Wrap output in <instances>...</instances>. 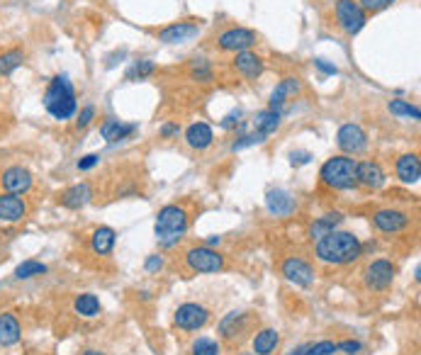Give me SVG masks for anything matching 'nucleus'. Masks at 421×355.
Masks as SVG:
<instances>
[{
  "instance_id": "obj_33",
  "label": "nucleus",
  "mask_w": 421,
  "mask_h": 355,
  "mask_svg": "<svg viewBox=\"0 0 421 355\" xmlns=\"http://www.w3.org/2000/svg\"><path fill=\"white\" fill-rule=\"evenodd\" d=\"M44 273H46V265L39 263V260H22V263L15 268L17 280H32V277L44 275Z\"/></svg>"
},
{
  "instance_id": "obj_9",
  "label": "nucleus",
  "mask_w": 421,
  "mask_h": 355,
  "mask_svg": "<svg viewBox=\"0 0 421 355\" xmlns=\"http://www.w3.org/2000/svg\"><path fill=\"white\" fill-rule=\"evenodd\" d=\"M395 273H397V268L390 263V260L377 258L365 268V285L370 289L382 292V289H387L395 282Z\"/></svg>"
},
{
  "instance_id": "obj_19",
  "label": "nucleus",
  "mask_w": 421,
  "mask_h": 355,
  "mask_svg": "<svg viewBox=\"0 0 421 355\" xmlns=\"http://www.w3.org/2000/svg\"><path fill=\"white\" fill-rule=\"evenodd\" d=\"M265 207H268L270 215L288 217L295 212V197L288 190H280V187H278V190H270L265 195Z\"/></svg>"
},
{
  "instance_id": "obj_4",
  "label": "nucleus",
  "mask_w": 421,
  "mask_h": 355,
  "mask_svg": "<svg viewBox=\"0 0 421 355\" xmlns=\"http://www.w3.org/2000/svg\"><path fill=\"white\" fill-rule=\"evenodd\" d=\"M324 185L334 187V190H353L358 182H355V161L348 156H334L329 158L322 170H319Z\"/></svg>"
},
{
  "instance_id": "obj_40",
  "label": "nucleus",
  "mask_w": 421,
  "mask_h": 355,
  "mask_svg": "<svg viewBox=\"0 0 421 355\" xmlns=\"http://www.w3.org/2000/svg\"><path fill=\"white\" fill-rule=\"evenodd\" d=\"M96 120V105H86L81 112H78V120H76V127L78 129H86L88 124Z\"/></svg>"
},
{
  "instance_id": "obj_44",
  "label": "nucleus",
  "mask_w": 421,
  "mask_h": 355,
  "mask_svg": "<svg viewBox=\"0 0 421 355\" xmlns=\"http://www.w3.org/2000/svg\"><path fill=\"white\" fill-rule=\"evenodd\" d=\"M336 348L343 351V353H348V355H353V353H358L363 346H360L358 341H343V343H336Z\"/></svg>"
},
{
  "instance_id": "obj_17",
  "label": "nucleus",
  "mask_w": 421,
  "mask_h": 355,
  "mask_svg": "<svg viewBox=\"0 0 421 355\" xmlns=\"http://www.w3.org/2000/svg\"><path fill=\"white\" fill-rule=\"evenodd\" d=\"M283 275H285L290 282H295L298 287H310L314 282V268L302 258H288L285 263H283Z\"/></svg>"
},
{
  "instance_id": "obj_15",
  "label": "nucleus",
  "mask_w": 421,
  "mask_h": 355,
  "mask_svg": "<svg viewBox=\"0 0 421 355\" xmlns=\"http://www.w3.org/2000/svg\"><path fill=\"white\" fill-rule=\"evenodd\" d=\"M387 175H385L382 165L377 161H360L355 163V182L358 185L367 187V190H377V187L385 185Z\"/></svg>"
},
{
  "instance_id": "obj_2",
  "label": "nucleus",
  "mask_w": 421,
  "mask_h": 355,
  "mask_svg": "<svg viewBox=\"0 0 421 355\" xmlns=\"http://www.w3.org/2000/svg\"><path fill=\"white\" fill-rule=\"evenodd\" d=\"M44 110L54 117L56 122H66L78 112V98L76 88L66 73H59L49 81L44 91Z\"/></svg>"
},
{
  "instance_id": "obj_30",
  "label": "nucleus",
  "mask_w": 421,
  "mask_h": 355,
  "mask_svg": "<svg viewBox=\"0 0 421 355\" xmlns=\"http://www.w3.org/2000/svg\"><path fill=\"white\" fill-rule=\"evenodd\" d=\"M73 309L78 312L81 317H86V319H93V317H98L100 314V299L96 297V294H91V292H86V294H78L73 302Z\"/></svg>"
},
{
  "instance_id": "obj_31",
  "label": "nucleus",
  "mask_w": 421,
  "mask_h": 355,
  "mask_svg": "<svg viewBox=\"0 0 421 355\" xmlns=\"http://www.w3.org/2000/svg\"><path fill=\"white\" fill-rule=\"evenodd\" d=\"M25 63V51L22 49H8L5 54H0V76H10Z\"/></svg>"
},
{
  "instance_id": "obj_16",
  "label": "nucleus",
  "mask_w": 421,
  "mask_h": 355,
  "mask_svg": "<svg viewBox=\"0 0 421 355\" xmlns=\"http://www.w3.org/2000/svg\"><path fill=\"white\" fill-rule=\"evenodd\" d=\"M372 222H375V227L385 234H400L409 227V215H405V212H400V210H377L375 215H372Z\"/></svg>"
},
{
  "instance_id": "obj_48",
  "label": "nucleus",
  "mask_w": 421,
  "mask_h": 355,
  "mask_svg": "<svg viewBox=\"0 0 421 355\" xmlns=\"http://www.w3.org/2000/svg\"><path fill=\"white\" fill-rule=\"evenodd\" d=\"M305 353H307V346H300L298 351H293V353H290V355H305Z\"/></svg>"
},
{
  "instance_id": "obj_24",
  "label": "nucleus",
  "mask_w": 421,
  "mask_h": 355,
  "mask_svg": "<svg viewBox=\"0 0 421 355\" xmlns=\"http://www.w3.org/2000/svg\"><path fill=\"white\" fill-rule=\"evenodd\" d=\"M397 178L402 182H419L421 178V161L417 153H405V156L397 158Z\"/></svg>"
},
{
  "instance_id": "obj_26",
  "label": "nucleus",
  "mask_w": 421,
  "mask_h": 355,
  "mask_svg": "<svg viewBox=\"0 0 421 355\" xmlns=\"http://www.w3.org/2000/svg\"><path fill=\"white\" fill-rule=\"evenodd\" d=\"M280 343V334L275 329H260L253 339V353L256 355H273Z\"/></svg>"
},
{
  "instance_id": "obj_6",
  "label": "nucleus",
  "mask_w": 421,
  "mask_h": 355,
  "mask_svg": "<svg viewBox=\"0 0 421 355\" xmlns=\"http://www.w3.org/2000/svg\"><path fill=\"white\" fill-rule=\"evenodd\" d=\"M334 10H336V20H339V25L346 34H358L365 27L367 15L355 0H336Z\"/></svg>"
},
{
  "instance_id": "obj_8",
  "label": "nucleus",
  "mask_w": 421,
  "mask_h": 355,
  "mask_svg": "<svg viewBox=\"0 0 421 355\" xmlns=\"http://www.w3.org/2000/svg\"><path fill=\"white\" fill-rule=\"evenodd\" d=\"M207 319H210V312L205 309L203 304H195V302H186V304H181L176 309V326L183 329V331H198L203 329L207 324Z\"/></svg>"
},
{
  "instance_id": "obj_27",
  "label": "nucleus",
  "mask_w": 421,
  "mask_h": 355,
  "mask_svg": "<svg viewBox=\"0 0 421 355\" xmlns=\"http://www.w3.org/2000/svg\"><path fill=\"white\" fill-rule=\"evenodd\" d=\"M280 122H283V117L278 115V112L260 110L258 115L253 117V129L263 134V137H270L273 132H278V129H280Z\"/></svg>"
},
{
  "instance_id": "obj_50",
  "label": "nucleus",
  "mask_w": 421,
  "mask_h": 355,
  "mask_svg": "<svg viewBox=\"0 0 421 355\" xmlns=\"http://www.w3.org/2000/svg\"><path fill=\"white\" fill-rule=\"evenodd\" d=\"M81 355H105V353H100V351H83Z\"/></svg>"
},
{
  "instance_id": "obj_34",
  "label": "nucleus",
  "mask_w": 421,
  "mask_h": 355,
  "mask_svg": "<svg viewBox=\"0 0 421 355\" xmlns=\"http://www.w3.org/2000/svg\"><path fill=\"white\" fill-rule=\"evenodd\" d=\"M387 110L392 112L395 117H409V120H421V110L417 105L407 103V100H390Z\"/></svg>"
},
{
  "instance_id": "obj_5",
  "label": "nucleus",
  "mask_w": 421,
  "mask_h": 355,
  "mask_svg": "<svg viewBox=\"0 0 421 355\" xmlns=\"http://www.w3.org/2000/svg\"><path fill=\"white\" fill-rule=\"evenodd\" d=\"M186 263L195 273H217L224 268V256L212 246H195L186 253Z\"/></svg>"
},
{
  "instance_id": "obj_23",
  "label": "nucleus",
  "mask_w": 421,
  "mask_h": 355,
  "mask_svg": "<svg viewBox=\"0 0 421 355\" xmlns=\"http://www.w3.org/2000/svg\"><path fill=\"white\" fill-rule=\"evenodd\" d=\"M212 139H215V132H212V127H210V124H205V122L191 124V127H188V132H186L188 146H191V149H198V151L207 149V146L212 144Z\"/></svg>"
},
{
  "instance_id": "obj_39",
  "label": "nucleus",
  "mask_w": 421,
  "mask_h": 355,
  "mask_svg": "<svg viewBox=\"0 0 421 355\" xmlns=\"http://www.w3.org/2000/svg\"><path fill=\"white\" fill-rule=\"evenodd\" d=\"M397 3V0H360V8H363V13H382V10H387L390 5Z\"/></svg>"
},
{
  "instance_id": "obj_12",
  "label": "nucleus",
  "mask_w": 421,
  "mask_h": 355,
  "mask_svg": "<svg viewBox=\"0 0 421 355\" xmlns=\"http://www.w3.org/2000/svg\"><path fill=\"white\" fill-rule=\"evenodd\" d=\"M0 185H3L5 192H13V195H25L32 187V173L22 165H10V168L3 170L0 175Z\"/></svg>"
},
{
  "instance_id": "obj_46",
  "label": "nucleus",
  "mask_w": 421,
  "mask_h": 355,
  "mask_svg": "<svg viewBox=\"0 0 421 355\" xmlns=\"http://www.w3.org/2000/svg\"><path fill=\"white\" fill-rule=\"evenodd\" d=\"M178 134H181V127H178V124H163V127H161V137L163 139L178 137Z\"/></svg>"
},
{
  "instance_id": "obj_41",
  "label": "nucleus",
  "mask_w": 421,
  "mask_h": 355,
  "mask_svg": "<svg viewBox=\"0 0 421 355\" xmlns=\"http://www.w3.org/2000/svg\"><path fill=\"white\" fill-rule=\"evenodd\" d=\"M98 163H100V156H98V153H88V156H83L76 165H78V170H91V168H96Z\"/></svg>"
},
{
  "instance_id": "obj_35",
  "label": "nucleus",
  "mask_w": 421,
  "mask_h": 355,
  "mask_svg": "<svg viewBox=\"0 0 421 355\" xmlns=\"http://www.w3.org/2000/svg\"><path fill=\"white\" fill-rule=\"evenodd\" d=\"M265 139H268V137H263V134L256 132V129H251V132H248V129H246V132H244V134H239L234 144H231V151H241V149H248V146L263 144Z\"/></svg>"
},
{
  "instance_id": "obj_49",
  "label": "nucleus",
  "mask_w": 421,
  "mask_h": 355,
  "mask_svg": "<svg viewBox=\"0 0 421 355\" xmlns=\"http://www.w3.org/2000/svg\"><path fill=\"white\" fill-rule=\"evenodd\" d=\"M219 241H222V239H219V236H210V246H217Z\"/></svg>"
},
{
  "instance_id": "obj_36",
  "label": "nucleus",
  "mask_w": 421,
  "mask_h": 355,
  "mask_svg": "<svg viewBox=\"0 0 421 355\" xmlns=\"http://www.w3.org/2000/svg\"><path fill=\"white\" fill-rule=\"evenodd\" d=\"M193 355H219V343L215 339H207V336H200L198 341H193L191 346Z\"/></svg>"
},
{
  "instance_id": "obj_37",
  "label": "nucleus",
  "mask_w": 421,
  "mask_h": 355,
  "mask_svg": "<svg viewBox=\"0 0 421 355\" xmlns=\"http://www.w3.org/2000/svg\"><path fill=\"white\" fill-rule=\"evenodd\" d=\"M191 76L200 83H210L212 78H215V76H212L210 61H205V58H195V61L191 63Z\"/></svg>"
},
{
  "instance_id": "obj_47",
  "label": "nucleus",
  "mask_w": 421,
  "mask_h": 355,
  "mask_svg": "<svg viewBox=\"0 0 421 355\" xmlns=\"http://www.w3.org/2000/svg\"><path fill=\"white\" fill-rule=\"evenodd\" d=\"M310 153L307 151H298V153H293V165H302V163H307L310 161Z\"/></svg>"
},
{
  "instance_id": "obj_22",
  "label": "nucleus",
  "mask_w": 421,
  "mask_h": 355,
  "mask_svg": "<svg viewBox=\"0 0 421 355\" xmlns=\"http://www.w3.org/2000/svg\"><path fill=\"white\" fill-rule=\"evenodd\" d=\"M136 132V124H127L120 120H105L103 127H100V134L108 144H117V141L129 139Z\"/></svg>"
},
{
  "instance_id": "obj_20",
  "label": "nucleus",
  "mask_w": 421,
  "mask_h": 355,
  "mask_svg": "<svg viewBox=\"0 0 421 355\" xmlns=\"http://www.w3.org/2000/svg\"><path fill=\"white\" fill-rule=\"evenodd\" d=\"M91 197H93V187L88 182H78V185H71L69 190L61 192V205L66 210H81V207L91 202Z\"/></svg>"
},
{
  "instance_id": "obj_38",
  "label": "nucleus",
  "mask_w": 421,
  "mask_h": 355,
  "mask_svg": "<svg viewBox=\"0 0 421 355\" xmlns=\"http://www.w3.org/2000/svg\"><path fill=\"white\" fill-rule=\"evenodd\" d=\"M339 348H336L334 341H319L314 343V346H307V353L305 355H334Z\"/></svg>"
},
{
  "instance_id": "obj_3",
  "label": "nucleus",
  "mask_w": 421,
  "mask_h": 355,
  "mask_svg": "<svg viewBox=\"0 0 421 355\" xmlns=\"http://www.w3.org/2000/svg\"><path fill=\"white\" fill-rule=\"evenodd\" d=\"M156 241L163 248H173L181 244V239L188 232V215L183 207L178 205H166L156 215Z\"/></svg>"
},
{
  "instance_id": "obj_14",
  "label": "nucleus",
  "mask_w": 421,
  "mask_h": 355,
  "mask_svg": "<svg viewBox=\"0 0 421 355\" xmlns=\"http://www.w3.org/2000/svg\"><path fill=\"white\" fill-rule=\"evenodd\" d=\"M198 34H200L198 22H173V25L163 27L158 32V41H163V44H188Z\"/></svg>"
},
{
  "instance_id": "obj_32",
  "label": "nucleus",
  "mask_w": 421,
  "mask_h": 355,
  "mask_svg": "<svg viewBox=\"0 0 421 355\" xmlns=\"http://www.w3.org/2000/svg\"><path fill=\"white\" fill-rule=\"evenodd\" d=\"M153 71H156V63L151 61V58H141V61H134L132 66L127 68V73H124V78L127 81H144L153 76Z\"/></svg>"
},
{
  "instance_id": "obj_29",
  "label": "nucleus",
  "mask_w": 421,
  "mask_h": 355,
  "mask_svg": "<svg viewBox=\"0 0 421 355\" xmlns=\"http://www.w3.org/2000/svg\"><path fill=\"white\" fill-rule=\"evenodd\" d=\"M343 222V217L339 215V212H329V215H324V217H319L317 222L310 227V236L314 241L317 239H322V236H326L329 232H334L336 227Z\"/></svg>"
},
{
  "instance_id": "obj_18",
  "label": "nucleus",
  "mask_w": 421,
  "mask_h": 355,
  "mask_svg": "<svg viewBox=\"0 0 421 355\" xmlns=\"http://www.w3.org/2000/svg\"><path fill=\"white\" fill-rule=\"evenodd\" d=\"M27 215V202L20 195L13 192H0V222H20Z\"/></svg>"
},
{
  "instance_id": "obj_45",
  "label": "nucleus",
  "mask_w": 421,
  "mask_h": 355,
  "mask_svg": "<svg viewBox=\"0 0 421 355\" xmlns=\"http://www.w3.org/2000/svg\"><path fill=\"white\" fill-rule=\"evenodd\" d=\"M163 268V258L161 256H149L146 258V270L153 273V270H161Z\"/></svg>"
},
{
  "instance_id": "obj_28",
  "label": "nucleus",
  "mask_w": 421,
  "mask_h": 355,
  "mask_svg": "<svg viewBox=\"0 0 421 355\" xmlns=\"http://www.w3.org/2000/svg\"><path fill=\"white\" fill-rule=\"evenodd\" d=\"M115 241H117V234H115V229H110V227H100L93 232V241H91V246H93V251L100 253V256H108V253L115 248Z\"/></svg>"
},
{
  "instance_id": "obj_11",
  "label": "nucleus",
  "mask_w": 421,
  "mask_h": 355,
  "mask_svg": "<svg viewBox=\"0 0 421 355\" xmlns=\"http://www.w3.org/2000/svg\"><path fill=\"white\" fill-rule=\"evenodd\" d=\"M251 314H246V312H229L227 317L219 321V334H222L224 341L234 343V341H241L246 336L248 326H251Z\"/></svg>"
},
{
  "instance_id": "obj_43",
  "label": "nucleus",
  "mask_w": 421,
  "mask_h": 355,
  "mask_svg": "<svg viewBox=\"0 0 421 355\" xmlns=\"http://www.w3.org/2000/svg\"><path fill=\"white\" fill-rule=\"evenodd\" d=\"M314 66H317L322 73H326V76H336L339 73V68L334 66V63H329L326 58H314Z\"/></svg>"
},
{
  "instance_id": "obj_42",
  "label": "nucleus",
  "mask_w": 421,
  "mask_h": 355,
  "mask_svg": "<svg viewBox=\"0 0 421 355\" xmlns=\"http://www.w3.org/2000/svg\"><path fill=\"white\" fill-rule=\"evenodd\" d=\"M236 124H241V110H231L222 120V129H231V127H236Z\"/></svg>"
},
{
  "instance_id": "obj_1",
  "label": "nucleus",
  "mask_w": 421,
  "mask_h": 355,
  "mask_svg": "<svg viewBox=\"0 0 421 355\" xmlns=\"http://www.w3.org/2000/svg\"><path fill=\"white\" fill-rule=\"evenodd\" d=\"M314 253H317L319 260L331 265H348L353 260L360 258L363 253V246H360L358 236H353L351 232H329L322 239H317L314 244Z\"/></svg>"
},
{
  "instance_id": "obj_21",
  "label": "nucleus",
  "mask_w": 421,
  "mask_h": 355,
  "mask_svg": "<svg viewBox=\"0 0 421 355\" xmlns=\"http://www.w3.org/2000/svg\"><path fill=\"white\" fill-rule=\"evenodd\" d=\"M234 68L239 71L244 78H258L260 73H263V61H260V56H256L253 51H236V58H234Z\"/></svg>"
},
{
  "instance_id": "obj_13",
  "label": "nucleus",
  "mask_w": 421,
  "mask_h": 355,
  "mask_svg": "<svg viewBox=\"0 0 421 355\" xmlns=\"http://www.w3.org/2000/svg\"><path fill=\"white\" fill-rule=\"evenodd\" d=\"M336 141H339V149L346 153H360L367 149V134L358 124H343L336 134Z\"/></svg>"
},
{
  "instance_id": "obj_25",
  "label": "nucleus",
  "mask_w": 421,
  "mask_h": 355,
  "mask_svg": "<svg viewBox=\"0 0 421 355\" xmlns=\"http://www.w3.org/2000/svg\"><path fill=\"white\" fill-rule=\"evenodd\" d=\"M20 336H22V329H20L17 317L10 314V312L0 314V346H5V348L15 346V343H20Z\"/></svg>"
},
{
  "instance_id": "obj_10",
  "label": "nucleus",
  "mask_w": 421,
  "mask_h": 355,
  "mask_svg": "<svg viewBox=\"0 0 421 355\" xmlns=\"http://www.w3.org/2000/svg\"><path fill=\"white\" fill-rule=\"evenodd\" d=\"M256 41H258V37L253 29L231 27V29H227V32L219 34L217 44H219V49H224V51H248Z\"/></svg>"
},
{
  "instance_id": "obj_7",
  "label": "nucleus",
  "mask_w": 421,
  "mask_h": 355,
  "mask_svg": "<svg viewBox=\"0 0 421 355\" xmlns=\"http://www.w3.org/2000/svg\"><path fill=\"white\" fill-rule=\"evenodd\" d=\"M300 93H302V81L300 78H293V76H290V78H283L275 86V91L270 93L268 110L278 112V115L283 117L290 110V105L300 98Z\"/></svg>"
}]
</instances>
